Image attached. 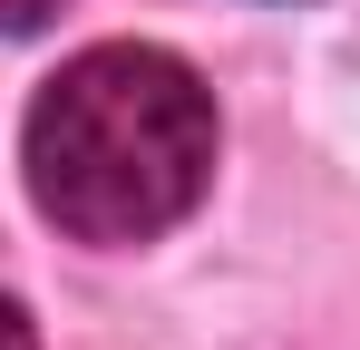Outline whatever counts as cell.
I'll use <instances>...</instances> for the list:
<instances>
[{
    "label": "cell",
    "instance_id": "2",
    "mask_svg": "<svg viewBox=\"0 0 360 350\" xmlns=\"http://www.w3.org/2000/svg\"><path fill=\"white\" fill-rule=\"evenodd\" d=\"M49 20H59V0H0V39H30Z\"/></svg>",
    "mask_w": 360,
    "mask_h": 350
},
{
    "label": "cell",
    "instance_id": "3",
    "mask_svg": "<svg viewBox=\"0 0 360 350\" xmlns=\"http://www.w3.org/2000/svg\"><path fill=\"white\" fill-rule=\"evenodd\" d=\"M0 350H39V331H30V311L0 292Z\"/></svg>",
    "mask_w": 360,
    "mask_h": 350
},
{
    "label": "cell",
    "instance_id": "1",
    "mask_svg": "<svg viewBox=\"0 0 360 350\" xmlns=\"http://www.w3.org/2000/svg\"><path fill=\"white\" fill-rule=\"evenodd\" d=\"M20 166L39 214L78 243H156L214 185V98L176 49L108 39L30 98Z\"/></svg>",
    "mask_w": 360,
    "mask_h": 350
}]
</instances>
